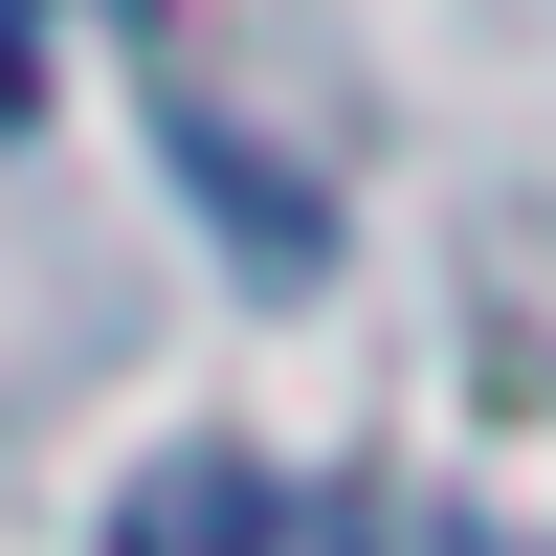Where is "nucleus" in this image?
Returning <instances> with one entry per match:
<instances>
[{
  "label": "nucleus",
  "instance_id": "20e7f679",
  "mask_svg": "<svg viewBox=\"0 0 556 556\" xmlns=\"http://www.w3.org/2000/svg\"><path fill=\"white\" fill-rule=\"evenodd\" d=\"M445 556H468V534H445Z\"/></svg>",
  "mask_w": 556,
  "mask_h": 556
},
{
  "label": "nucleus",
  "instance_id": "f03ea898",
  "mask_svg": "<svg viewBox=\"0 0 556 556\" xmlns=\"http://www.w3.org/2000/svg\"><path fill=\"white\" fill-rule=\"evenodd\" d=\"M23 112H45V23L0 0V134H23Z\"/></svg>",
  "mask_w": 556,
  "mask_h": 556
},
{
  "label": "nucleus",
  "instance_id": "7ed1b4c3",
  "mask_svg": "<svg viewBox=\"0 0 556 556\" xmlns=\"http://www.w3.org/2000/svg\"><path fill=\"white\" fill-rule=\"evenodd\" d=\"M23 23H45V0H23Z\"/></svg>",
  "mask_w": 556,
  "mask_h": 556
},
{
  "label": "nucleus",
  "instance_id": "f257e3e1",
  "mask_svg": "<svg viewBox=\"0 0 556 556\" xmlns=\"http://www.w3.org/2000/svg\"><path fill=\"white\" fill-rule=\"evenodd\" d=\"M112 556H379V534H356L334 490H267L245 445H178V468L112 490Z\"/></svg>",
  "mask_w": 556,
  "mask_h": 556
}]
</instances>
